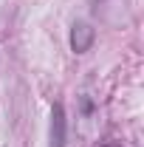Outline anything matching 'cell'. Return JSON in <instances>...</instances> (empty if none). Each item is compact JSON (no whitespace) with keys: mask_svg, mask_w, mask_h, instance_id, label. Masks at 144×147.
Returning a JSON list of instances; mask_svg holds the SVG:
<instances>
[{"mask_svg":"<svg viewBox=\"0 0 144 147\" xmlns=\"http://www.w3.org/2000/svg\"><path fill=\"white\" fill-rule=\"evenodd\" d=\"M68 144V119L62 102H54L51 108V130H48V147H65Z\"/></svg>","mask_w":144,"mask_h":147,"instance_id":"obj_1","label":"cell"},{"mask_svg":"<svg viewBox=\"0 0 144 147\" xmlns=\"http://www.w3.org/2000/svg\"><path fill=\"white\" fill-rule=\"evenodd\" d=\"M93 40H96V31H93V26H90V23L76 20V23L71 26V51L85 54L90 45H93Z\"/></svg>","mask_w":144,"mask_h":147,"instance_id":"obj_2","label":"cell"},{"mask_svg":"<svg viewBox=\"0 0 144 147\" xmlns=\"http://www.w3.org/2000/svg\"><path fill=\"white\" fill-rule=\"evenodd\" d=\"M79 105H82V113H90V110H93V102H90L88 96H82V99H79Z\"/></svg>","mask_w":144,"mask_h":147,"instance_id":"obj_3","label":"cell"},{"mask_svg":"<svg viewBox=\"0 0 144 147\" xmlns=\"http://www.w3.org/2000/svg\"><path fill=\"white\" fill-rule=\"evenodd\" d=\"M102 147H122V144H102Z\"/></svg>","mask_w":144,"mask_h":147,"instance_id":"obj_4","label":"cell"}]
</instances>
